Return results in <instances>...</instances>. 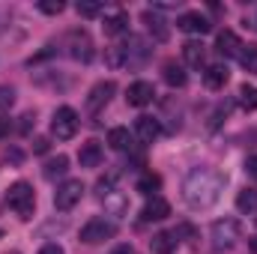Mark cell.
I'll return each instance as SVG.
<instances>
[{"instance_id":"cell-4","label":"cell","mask_w":257,"mask_h":254,"mask_svg":"<svg viewBox=\"0 0 257 254\" xmlns=\"http://www.w3.org/2000/svg\"><path fill=\"white\" fill-rule=\"evenodd\" d=\"M239 233H242V227H239L236 218H218V221L212 224V230H209V236H212V248H215V251H227V248H233L236 239H239Z\"/></svg>"},{"instance_id":"cell-25","label":"cell","mask_w":257,"mask_h":254,"mask_svg":"<svg viewBox=\"0 0 257 254\" xmlns=\"http://www.w3.org/2000/svg\"><path fill=\"white\" fill-rule=\"evenodd\" d=\"M177 248V236L174 233H156L153 236V251L156 254H171Z\"/></svg>"},{"instance_id":"cell-6","label":"cell","mask_w":257,"mask_h":254,"mask_svg":"<svg viewBox=\"0 0 257 254\" xmlns=\"http://www.w3.org/2000/svg\"><path fill=\"white\" fill-rule=\"evenodd\" d=\"M66 48H69V57L72 60H81V63H90L96 57V48H93V39L87 30H72L66 36Z\"/></svg>"},{"instance_id":"cell-19","label":"cell","mask_w":257,"mask_h":254,"mask_svg":"<svg viewBox=\"0 0 257 254\" xmlns=\"http://www.w3.org/2000/svg\"><path fill=\"white\" fill-rule=\"evenodd\" d=\"M126 27H128V15L123 12V9H117L114 15H105V24H102L105 36H120Z\"/></svg>"},{"instance_id":"cell-26","label":"cell","mask_w":257,"mask_h":254,"mask_svg":"<svg viewBox=\"0 0 257 254\" xmlns=\"http://www.w3.org/2000/svg\"><path fill=\"white\" fill-rule=\"evenodd\" d=\"M239 63L248 75H257V45H242L239 51Z\"/></svg>"},{"instance_id":"cell-3","label":"cell","mask_w":257,"mask_h":254,"mask_svg":"<svg viewBox=\"0 0 257 254\" xmlns=\"http://www.w3.org/2000/svg\"><path fill=\"white\" fill-rule=\"evenodd\" d=\"M6 203L21 215V218H33V209H36V194H33V186L30 183H15V186H9L6 191Z\"/></svg>"},{"instance_id":"cell-13","label":"cell","mask_w":257,"mask_h":254,"mask_svg":"<svg viewBox=\"0 0 257 254\" xmlns=\"http://www.w3.org/2000/svg\"><path fill=\"white\" fill-rule=\"evenodd\" d=\"M171 215V203L165 200V197H150L147 203H144V209H141V218L144 221H165Z\"/></svg>"},{"instance_id":"cell-21","label":"cell","mask_w":257,"mask_h":254,"mask_svg":"<svg viewBox=\"0 0 257 254\" xmlns=\"http://www.w3.org/2000/svg\"><path fill=\"white\" fill-rule=\"evenodd\" d=\"M66 171H69V159H66V156H54V159L45 162L42 177H45V180H57V177H63Z\"/></svg>"},{"instance_id":"cell-31","label":"cell","mask_w":257,"mask_h":254,"mask_svg":"<svg viewBox=\"0 0 257 254\" xmlns=\"http://www.w3.org/2000/svg\"><path fill=\"white\" fill-rule=\"evenodd\" d=\"M39 9H42L45 15H60V12L66 9V3H60V0H42Z\"/></svg>"},{"instance_id":"cell-38","label":"cell","mask_w":257,"mask_h":254,"mask_svg":"<svg viewBox=\"0 0 257 254\" xmlns=\"http://www.w3.org/2000/svg\"><path fill=\"white\" fill-rule=\"evenodd\" d=\"M111 254H132V245H120V248H114Z\"/></svg>"},{"instance_id":"cell-16","label":"cell","mask_w":257,"mask_h":254,"mask_svg":"<svg viewBox=\"0 0 257 254\" xmlns=\"http://www.w3.org/2000/svg\"><path fill=\"white\" fill-rule=\"evenodd\" d=\"M78 162H81V168H99V162H102L99 141H84L81 150H78Z\"/></svg>"},{"instance_id":"cell-30","label":"cell","mask_w":257,"mask_h":254,"mask_svg":"<svg viewBox=\"0 0 257 254\" xmlns=\"http://www.w3.org/2000/svg\"><path fill=\"white\" fill-rule=\"evenodd\" d=\"M75 9H78V15H84V18H96V15H102V3H78Z\"/></svg>"},{"instance_id":"cell-37","label":"cell","mask_w":257,"mask_h":254,"mask_svg":"<svg viewBox=\"0 0 257 254\" xmlns=\"http://www.w3.org/2000/svg\"><path fill=\"white\" fill-rule=\"evenodd\" d=\"M9 129H12V120H9V117H0V138H6Z\"/></svg>"},{"instance_id":"cell-14","label":"cell","mask_w":257,"mask_h":254,"mask_svg":"<svg viewBox=\"0 0 257 254\" xmlns=\"http://www.w3.org/2000/svg\"><path fill=\"white\" fill-rule=\"evenodd\" d=\"M135 135H138L144 144H153V141L162 135V126H159L156 117H138V120H135Z\"/></svg>"},{"instance_id":"cell-10","label":"cell","mask_w":257,"mask_h":254,"mask_svg":"<svg viewBox=\"0 0 257 254\" xmlns=\"http://www.w3.org/2000/svg\"><path fill=\"white\" fill-rule=\"evenodd\" d=\"M153 99H156V90H153L150 81H135V84L126 90V102L132 105V108H147Z\"/></svg>"},{"instance_id":"cell-1","label":"cell","mask_w":257,"mask_h":254,"mask_svg":"<svg viewBox=\"0 0 257 254\" xmlns=\"http://www.w3.org/2000/svg\"><path fill=\"white\" fill-rule=\"evenodd\" d=\"M224 183H227L224 174H218L212 168H197L183 183V197H186V203L192 209H206V206H212L221 197Z\"/></svg>"},{"instance_id":"cell-27","label":"cell","mask_w":257,"mask_h":254,"mask_svg":"<svg viewBox=\"0 0 257 254\" xmlns=\"http://www.w3.org/2000/svg\"><path fill=\"white\" fill-rule=\"evenodd\" d=\"M239 105L245 111H257V87H239Z\"/></svg>"},{"instance_id":"cell-22","label":"cell","mask_w":257,"mask_h":254,"mask_svg":"<svg viewBox=\"0 0 257 254\" xmlns=\"http://www.w3.org/2000/svg\"><path fill=\"white\" fill-rule=\"evenodd\" d=\"M236 209L242 215H257V189H245L236 194Z\"/></svg>"},{"instance_id":"cell-5","label":"cell","mask_w":257,"mask_h":254,"mask_svg":"<svg viewBox=\"0 0 257 254\" xmlns=\"http://www.w3.org/2000/svg\"><path fill=\"white\" fill-rule=\"evenodd\" d=\"M81 126V120H78V111L75 108H57L54 111V120H51V135L57 138V141H69V138H75V132Z\"/></svg>"},{"instance_id":"cell-17","label":"cell","mask_w":257,"mask_h":254,"mask_svg":"<svg viewBox=\"0 0 257 254\" xmlns=\"http://www.w3.org/2000/svg\"><path fill=\"white\" fill-rule=\"evenodd\" d=\"M227 78H230V72H227V66H221V63L206 66V72H203V84L209 90H221L227 84Z\"/></svg>"},{"instance_id":"cell-28","label":"cell","mask_w":257,"mask_h":254,"mask_svg":"<svg viewBox=\"0 0 257 254\" xmlns=\"http://www.w3.org/2000/svg\"><path fill=\"white\" fill-rule=\"evenodd\" d=\"M102 200H105V206H111V209H114V215H123V212H126V197H123L120 191H111V194H108V197H102Z\"/></svg>"},{"instance_id":"cell-9","label":"cell","mask_w":257,"mask_h":254,"mask_svg":"<svg viewBox=\"0 0 257 254\" xmlns=\"http://www.w3.org/2000/svg\"><path fill=\"white\" fill-rule=\"evenodd\" d=\"M114 90H117V84H114V81H99V84L87 93V111H90V114H99V111L111 102Z\"/></svg>"},{"instance_id":"cell-34","label":"cell","mask_w":257,"mask_h":254,"mask_svg":"<svg viewBox=\"0 0 257 254\" xmlns=\"http://www.w3.org/2000/svg\"><path fill=\"white\" fill-rule=\"evenodd\" d=\"M48 147H51V144H48L45 138H36V141H33V153H39V156H42V153H48Z\"/></svg>"},{"instance_id":"cell-7","label":"cell","mask_w":257,"mask_h":254,"mask_svg":"<svg viewBox=\"0 0 257 254\" xmlns=\"http://www.w3.org/2000/svg\"><path fill=\"white\" fill-rule=\"evenodd\" d=\"M111 236H117V224L108 221V218H90V221L81 227V242H87V245L105 242V239H111Z\"/></svg>"},{"instance_id":"cell-8","label":"cell","mask_w":257,"mask_h":254,"mask_svg":"<svg viewBox=\"0 0 257 254\" xmlns=\"http://www.w3.org/2000/svg\"><path fill=\"white\" fill-rule=\"evenodd\" d=\"M81 194H84L81 180H66L63 186H57V191H54V206H57V212H69V209H75L78 200H81Z\"/></svg>"},{"instance_id":"cell-20","label":"cell","mask_w":257,"mask_h":254,"mask_svg":"<svg viewBox=\"0 0 257 254\" xmlns=\"http://www.w3.org/2000/svg\"><path fill=\"white\" fill-rule=\"evenodd\" d=\"M162 78H165L171 87H186V81H189V75L183 72V66L177 63V60H168V63L162 66Z\"/></svg>"},{"instance_id":"cell-12","label":"cell","mask_w":257,"mask_h":254,"mask_svg":"<svg viewBox=\"0 0 257 254\" xmlns=\"http://www.w3.org/2000/svg\"><path fill=\"white\" fill-rule=\"evenodd\" d=\"M215 51H218L221 57H239V51H242V39H239L233 30H221V33L215 36Z\"/></svg>"},{"instance_id":"cell-40","label":"cell","mask_w":257,"mask_h":254,"mask_svg":"<svg viewBox=\"0 0 257 254\" xmlns=\"http://www.w3.org/2000/svg\"><path fill=\"white\" fill-rule=\"evenodd\" d=\"M9 254H18V251H9Z\"/></svg>"},{"instance_id":"cell-2","label":"cell","mask_w":257,"mask_h":254,"mask_svg":"<svg viewBox=\"0 0 257 254\" xmlns=\"http://www.w3.org/2000/svg\"><path fill=\"white\" fill-rule=\"evenodd\" d=\"M150 57V48L141 36H128L126 45H114L108 51V63L111 66H141Z\"/></svg>"},{"instance_id":"cell-18","label":"cell","mask_w":257,"mask_h":254,"mask_svg":"<svg viewBox=\"0 0 257 254\" xmlns=\"http://www.w3.org/2000/svg\"><path fill=\"white\" fill-rule=\"evenodd\" d=\"M203 57H206V48H203V42L192 39V42H186V45H183V60L192 66V69H200V66H203Z\"/></svg>"},{"instance_id":"cell-33","label":"cell","mask_w":257,"mask_h":254,"mask_svg":"<svg viewBox=\"0 0 257 254\" xmlns=\"http://www.w3.org/2000/svg\"><path fill=\"white\" fill-rule=\"evenodd\" d=\"M21 120H24V123H21V132H24V135H27V132H30V126H33V123H36V114H33V111H27V114H24V117H21Z\"/></svg>"},{"instance_id":"cell-36","label":"cell","mask_w":257,"mask_h":254,"mask_svg":"<svg viewBox=\"0 0 257 254\" xmlns=\"http://www.w3.org/2000/svg\"><path fill=\"white\" fill-rule=\"evenodd\" d=\"M245 171H248V177H251V180L257 183V156H251V159H248V165H245Z\"/></svg>"},{"instance_id":"cell-24","label":"cell","mask_w":257,"mask_h":254,"mask_svg":"<svg viewBox=\"0 0 257 254\" xmlns=\"http://www.w3.org/2000/svg\"><path fill=\"white\" fill-rule=\"evenodd\" d=\"M108 144H111V150H128L132 147V135H128V129L117 126L108 132Z\"/></svg>"},{"instance_id":"cell-35","label":"cell","mask_w":257,"mask_h":254,"mask_svg":"<svg viewBox=\"0 0 257 254\" xmlns=\"http://www.w3.org/2000/svg\"><path fill=\"white\" fill-rule=\"evenodd\" d=\"M39 254H63V248H60L57 242H48V245H42V248H39Z\"/></svg>"},{"instance_id":"cell-39","label":"cell","mask_w":257,"mask_h":254,"mask_svg":"<svg viewBox=\"0 0 257 254\" xmlns=\"http://www.w3.org/2000/svg\"><path fill=\"white\" fill-rule=\"evenodd\" d=\"M248 245H251V251L257 254V236H251V239H248Z\"/></svg>"},{"instance_id":"cell-15","label":"cell","mask_w":257,"mask_h":254,"mask_svg":"<svg viewBox=\"0 0 257 254\" xmlns=\"http://www.w3.org/2000/svg\"><path fill=\"white\" fill-rule=\"evenodd\" d=\"M144 24H147V30L153 33V39L156 42H168V36H171V30H168V21L162 18V15H156V12H144Z\"/></svg>"},{"instance_id":"cell-23","label":"cell","mask_w":257,"mask_h":254,"mask_svg":"<svg viewBox=\"0 0 257 254\" xmlns=\"http://www.w3.org/2000/svg\"><path fill=\"white\" fill-rule=\"evenodd\" d=\"M135 189L141 191V194H147V197H150V194L156 197V191L162 189V177H159V174H144V177L135 183Z\"/></svg>"},{"instance_id":"cell-32","label":"cell","mask_w":257,"mask_h":254,"mask_svg":"<svg viewBox=\"0 0 257 254\" xmlns=\"http://www.w3.org/2000/svg\"><path fill=\"white\" fill-rule=\"evenodd\" d=\"M12 105H15V90L12 87H0V111H6Z\"/></svg>"},{"instance_id":"cell-29","label":"cell","mask_w":257,"mask_h":254,"mask_svg":"<svg viewBox=\"0 0 257 254\" xmlns=\"http://www.w3.org/2000/svg\"><path fill=\"white\" fill-rule=\"evenodd\" d=\"M114 186H117V171H111L108 177H102V180L96 183V191H99V197H108V194L114 191Z\"/></svg>"},{"instance_id":"cell-11","label":"cell","mask_w":257,"mask_h":254,"mask_svg":"<svg viewBox=\"0 0 257 254\" xmlns=\"http://www.w3.org/2000/svg\"><path fill=\"white\" fill-rule=\"evenodd\" d=\"M177 27H180L183 33H197V36H203V33H209V30H212L209 18H206V15H200V12H183V15L177 18Z\"/></svg>"}]
</instances>
